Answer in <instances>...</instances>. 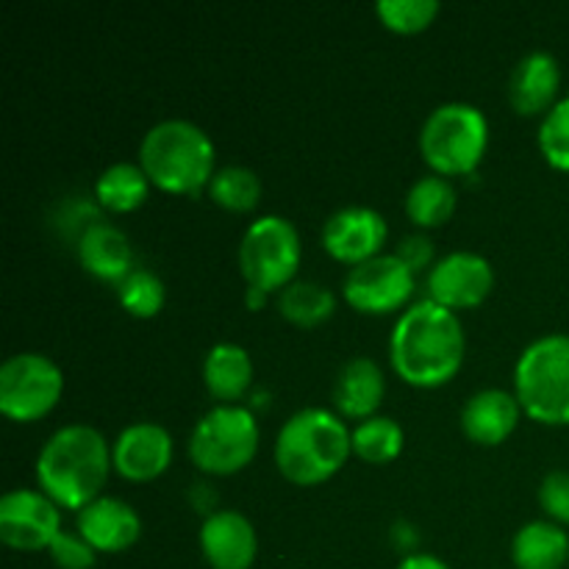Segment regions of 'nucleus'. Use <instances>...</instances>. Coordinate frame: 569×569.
Here are the masks:
<instances>
[{"label":"nucleus","instance_id":"nucleus-1","mask_svg":"<svg viewBox=\"0 0 569 569\" xmlns=\"http://www.w3.org/2000/svg\"><path fill=\"white\" fill-rule=\"evenodd\" d=\"M467 333L459 315L431 298L411 303L389 337V361L406 383L420 389L453 381L465 365Z\"/></svg>","mask_w":569,"mask_h":569},{"label":"nucleus","instance_id":"nucleus-2","mask_svg":"<svg viewBox=\"0 0 569 569\" xmlns=\"http://www.w3.org/2000/svg\"><path fill=\"white\" fill-rule=\"evenodd\" d=\"M114 467L103 433L83 422L50 433L37 456V483L59 509L81 511L103 495Z\"/></svg>","mask_w":569,"mask_h":569},{"label":"nucleus","instance_id":"nucleus-3","mask_svg":"<svg viewBox=\"0 0 569 569\" xmlns=\"http://www.w3.org/2000/svg\"><path fill=\"white\" fill-rule=\"evenodd\" d=\"M353 431L331 409H300L276 437V465L287 481L315 487L328 481L353 453Z\"/></svg>","mask_w":569,"mask_h":569},{"label":"nucleus","instance_id":"nucleus-4","mask_svg":"<svg viewBox=\"0 0 569 569\" xmlns=\"http://www.w3.org/2000/svg\"><path fill=\"white\" fill-rule=\"evenodd\" d=\"M139 164L153 187L172 194H194L214 178L217 148L198 122L167 117L142 137Z\"/></svg>","mask_w":569,"mask_h":569},{"label":"nucleus","instance_id":"nucleus-5","mask_svg":"<svg viewBox=\"0 0 569 569\" xmlns=\"http://www.w3.org/2000/svg\"><path fill=\"white\" fill-rule=\"evenodd\" d=\"M522 415L542 426H569V333L533 339L515 365Z\"/></svg>","mask_w":569,"mask_h":569},{"label":"nucleus","instance_id":"nucleus-6","mask_svg":"<svg viewBox=\"0 0 569 569\" xmlns=\"http://www.w3.org/2000/svg\"><path fill=\"white\" fill-rule=\"evenodd\" d=\"M489 148V120L478 106L450 100L420 128V150L437 176H470Z\"/></svg>","mask_w":569,"mask_h":569},{"label":"nucleus","instance_id":"nucleus-7","mask_svg":"<svg viewBox=\"0 0 569 569\" xmlns=\"http://www.w3.org/2000/svg\"><path fill=\"white\" fill-rule=\"evenodd\" d=\"M259 439V422L248 406L220 403L194 422L189 459L209 476H233L256 459Z\"/></svg>","mask_w":569,"mask_h":569},{"label":"nucleus","instance_id":"nucleus-8","mask_svg":"<svg viewBox=\"0 0 569 569\" xmlns=\"http://www.w3.org/2000/svg\"><path fill=\"white\" fill-rule=\"evenodd\" d=\"M303 256V242L292 220L264 214L250 222L239 242V270L248 287L261 292H281L295 281Z\"/></svg>","mask_w":569,"mask_h":569},{"label":"nucleus","instance_id":"nucleus-9","mask_svg":"<svg viewBox=\"0 0 569 569\" xmlns=\"http://www.w3.org/2000/svg\"><path fill=\"white\" fill-rule=\"evenodd\" d=\"M64 372L44 353L9 356L0 367V411L14 422H37L59 406Z\"/></svg>","mask_w":569,"mask_h":569},{"label":"nucleus","instance_id":"nucleus-10","mask_svg":"<svg viewBox=\"0 0 569 569\" xmlns=\"http://www.w3.org/2000/svg\"><path fill=\"white\" fill-rule=\"evenodd\" d=\"M417 276L395 253H381L350 267L342 295L361 315H392L415 295Z\"/></svg>","mask_w":569,"mask_h":569},{"label":"nucleus","instance_id":"nucleus-11","mask_svg":"<svg viewBox=\"0 0 569 569\" xmlns=\"http://www.w3.org/2000/svg\"><path fill=\"white\" fill-rule=\"evenodd\" d=\"M61 531V509L42 489H11L0 498V539L9 548L48 550Z\"/></svg>","mask_w":569,"mask_h":569},{"label":"nucleus","instance_id":"nucleus-12","mask_svg":"<svg viewBox=\"0 0 569 569\" xmlns=\"http://www.w3.org/2000/svg\"><path fill=\"white\" fill-rule=\"evenodd\" d=\"M492 261L476 250H453L428 272V298L456 315L481 306L492 295Z\"/></svg>","mask_w":569,"mask_h":569},{"label":"nucleus","instance_id":"nucleus-13","mask_svg":"<svg viewBox=\"0 0 569 569\" xmlns=\"http://www.w3.org/2000/svg\"><path fill=\"white\" fill-rule=\"evenodd\" d=\"M389 226L381 211L370 206H342L322 226V248L342 264H361L381 256Z\"/></svg>","mask_w":569,"mask_h":569},{"label":"nucleus","instance_id":"nucleus-14","mask_svg":"<svg viewBox=\"0 0 569 569\" xmlns=\"http://www.w3.org/2000/svg\"><path fill=\"white\" fill-rule=\"evenodd\" d=\"M114 470L128 481H153L164 476L172 461V437L159 422H133L122 428L111 445Z\"/></svg>","mask_w":569,"mask_h":569},{"label":"nucleus","instance_id":"nucleus-15","mask_svg":"<svg viewBox=\"0 0 569 569\" xmlns=\"http://www.w3.org/2000/svg\"><path fill=\"white\" fill-rule=\"evenodd\" d=\"M198 542L211 569H250L259 556L253 522L237 509H220L206 517Z\"/></svg>","mask_w":569,"mask_h":569},{"label":"nucleus","instance_id":"nucleus-16","mask_svg":"<svg viewBox=\"0 0 569 569\" xmlns=\"http://www.w3.org/2000/svg\"><path fill=\"white\" fill-rule=\"evenodd\" d=\"M78 533L92 545L98 553H122L133 548L142 537V520L137 509L120 498L100 495L76 515Z\"/></svg>","mask_w":569,"mask_h":569},{"label":"nucleus","instance_id":"nucleus-17","mask_svg":"<svg viewBox=\"0 0 569 569\" xmlns=\"http://www.w3.org/2000/svg\"><path fill=\"white\" fill-rule=\"evenodd\" d=\"M520 415L522 406L515 392L489 387L470 395V400L461 406L459 420L467 439H472L476 445H483V448H495V445L506 442L517 431Z\"/></svg>","mask_w":569,"mask_h":569},{"label":"nucleus","instance_id":"nucleus-18","mask_svg":"<svg viewBox=\"0 0 569 569\" xmlns=\"http://www.w3.org/2000/svg\"><path fill=\"white\" fill-rule=\"evenodd\" d=\"M387 395V378H383L381 365L370 356H353L339 367L333 378V409L339 417L348 420H370L378 415Z\"/></svg>","mask_w":569,"mask_h":569},{"label":"nucleus","instance_id":"nucleus-19","mask_svg":"<svg viewBox=\"0 0 569 569\" xmlns=\"http://www.w3.org/2000/svg\"><path fill=\"white\" fill-rule=\"evenodd\" d=\"M561 70L548 50H531L517 61L509 78V100L522 117L548 114L559 103Z\"/></svg>","mask_w":569,"mask_h":569},{"label":"nucleus","instance_id":"nucleus-20","mask_svg":"<svg viewBox=\"0 0 569 569\" xmlns=\"http://www.w3.org/2000/svg\"><path fill=\"white\" fill-rule=\"evenodd\" d=\"M78 261L89 276L120 283L133 270L131 239L122 228L94 220L78 237Z\"/></svg>","mask_w":569,"mask_h":569},{"label":"nucleus","instance_id":"nucleus-21","mask_svg":"<svg viewBox=\"0 0 569 569\" xmlns=\"http://www.w3.org/2000/svg\"><path fill=\"white\" fill-rule=\"evenodd\" d=\"M203 383L220 403H237L253 383V361L237 342H217L203 359Z\"/></svg>","mask_w":569,"mask_h":569},{"label":"nucleus","instance_id":"nucleus-22","mask_svg":"<svg viewBox=\"0 0 569 569\" xmlns=\"http://www.w3.org/2000/svg\"><path fill=\"white\" fill-rule=\"evenodd\" d=\"M517 569H561L569 561V537L553 520H531L511 539Z\"/></svg>","mask_w":569,"mask_h":569},{"label":"nucleus","instance_id":"nucleus-23","mask_svg":"<svg viewBox=\"0 0 569 569\" xmlns=\"http://www.w3.org/2000/svg\"><path fill=\"white\" fill-rule=\"evenodd\" d=\"M150 187L153 183H150L148 172L142 170L139 161H114L94 181V198L106 211L126 214V211L139 209L148 200Z\"/></svg>","mask_w":569,"mask_h":569},{"label":"nucleus","instance_id":"nucleus-24","mask_svg":"<svg viewBox=\"0 0 569 569\" xmlns=\"http://www.w3.org/2000/svg\"><path fill=\"white\" fill-rule=\"evenodd\" d=\"M456 200H459V194H456L453 183L445 176L431 172V176L417 178L409 187V192H406V214L422 231L439 228L453 217Z\"/></svg>","mask_w":569,"mask_h":569},{"label":"nucleus","instance_id":"nucleus-25","mask_svg":"<svg viewBox=\"0 0 569 569\" xmlns=\"http://www.w3.org/2000/svg\"><path fill=\"white\" fill-rule=\"evenodd\" d=\"M278 311L295 326L315 328L337 311V298L326 283L292 281L278 292Z\"/></svg>","mask_w":569,"mask_h":569},{"label":"nucleus","instance_id":"nucleus-26","mask_svg":"<svg viewBox=\"0 0 569 569\" xmlns=\"http://www.w3.org/2000/svg\"><path fill=\"white\" fill-rule=\"evenodd\" d=\"M353 453L367 465H389L403 450V428L392 417L376 415L353 428Z\"/></svg>","mask_w":569,"mask_h":569},{"label":"nucleus","instance_id":"nucleus-27","mask_svg":"<svg viewBox=\"0 0 569 569\" xmlns=\"http://www.w3.org/2000/svg\"><path fill=\"white\" fill-rule=\"evenodd\" d=\"M261 192V178L256 170L244 164H226L217 167L214 178L209 181V194L217 206L228 211H250L259 206Z\"/></svg>","mask_w":569,"mask_h":569},{"label":"nucleus","instance_id":"nucleus-28","mask_svg":"<svg viewBox=\"0 0 569 569\" xmlns=\"http://www.w3.org/2000/svg\"><path fill=\"white\" fill-rule=\"evenodd\" d=\"M117 300H120V306L131 317L148 320V317H156L164 309V281H161L156 272L144 270V267H133V270L117 283Z\"/></svg>","mask_w":569,"mask_h":569},{"label":"nucleus","instance_id":"nucleus-29","mask_svg":"<svg viewBox=\"0 0 569 569\" xmlns=\"http://www.w3.org/2000/svg\"><path fill=\"white\" fill-rule=\"evenodd\" d=\"M376 14L389 31L417 33L426 31L437 20L439 3L437 0H381L376 6Z\"/></svg>","mask_w":569,"mask_h":569},{"label":"nucleus","instance_id":"nucleus-30","mask_svg":"<svg viewBox=\"0 0 569 569\" xmlns=\"http://www.w3.org/2000/svg\"><path fill=\"white\" fill-rule=\"evenodd\" d=\"M539 150L550 167L569 172V94L539 122Z\"/></svg>","mask_w":569,"mask_h":569},{"label":"nucleus","instance_id":"nucleus-31","mask_svg":"<svg viewBox=\"0 0 569 569\" xmlns=\"http://www.w3.org/2000/svg\"><path fill=\"white\" fill-rule=\"evenodd\" d=\"M48 553L59 569H92L98 561V550L78 531H61L48 548Z\"/></svg>","mask_w":569,"mask_h":569},{"label":"nucleus","instance_id":"nucleus-32","mask_svg":"<svg viewBox=\"0 0 569 569\" xmlns=\"http://www.w3.org/2000/svg\"><path fill=\"white\" fill-rule=\"evenodd\" d=\"M539 506L559 526H569V470H550L539 483Z\"/></svg>","mask_w":569,"mask_h":569},{"label":"nucleus","instance_id":"nucleus-33","mask_svg":"<svg viewBox=\"0 0 569 569\" xmlns=\"http://www.w3.org/2000/svg\"><path fill=\"white\" fill-rule=\"evenodd\" d=\"M395 256H398L415 276L422 270L431 272V267L437 264V261H433V239L428 237V233H409V237H403L400 239L398 250H395Z\"/></svg>","mask_w":569,"mask_h":569},{"label":"nucleus","instance_id":"nucleus-34","mask_svg":"<svg viewBox=\"0 0 569 569\" xmlns=\"http://www.w3.org/2000/svg\"><path fill=\"white\" fill-rule=\"evenodd\" d=\"M189 503H192V509L198 511V515H203V520L209 515H214V511H220L217 509L214 487H211V483H203V481L189 487Z\"/></svg>","mask_w":569,"mask_h":569},{"label":"nucleus","instance_id":"nucleus-35","mask_svg":"<svg viewBox=\"0 0 569 569\" xmlns=\"http://www.w3.org/2000/svg\"><path fill=\"white\" fill-rule=\"evenodd\" d=\"M398 569H450V567L433 553H409L403 561H400Z\"/></svg>","mask_w":569,"mask_h":569},{"label":"nucleus","instance_id":"nucleus-36","mask_svg":"<svg viewBox=\"0 0 569 569\" xmlns=\"http://www.w3.org/2000/svg\"><path fill=\"white\" fill-rule=\"evenodd\" d=\"M244 303H248L253 311L261 309V306L267 303V292H261V289L248 287V289H244Z\"/></svg>","mask_w":569,"mask_h":569}]
</instances>
